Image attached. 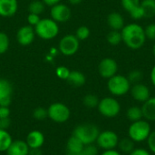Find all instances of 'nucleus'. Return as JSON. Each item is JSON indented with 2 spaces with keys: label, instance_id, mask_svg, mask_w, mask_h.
<instances>
[{
  "label": "nucleus",
  "instance_id": "obj_1",
  "mask_svg": "<svg viewBox=\"0 0 155 155\" xmlns=\"http://www.w3.org/2000/svg\"><path fill=\"white\" fill-rule=\"evenodd\" d=\"M121 34L123 42L132 50H138L142 48L147 39L144 28L137 23H131L124 25L121 30Z\"/></svg>",
  "mask_w": 155,
  "mask_h": 155
},
{
  "label": "nucleus",
  "instance_id": "obj_2",
  "mask_svg": "<svg viewBox=\"0 0 155 155\" xmlns=\"http://www.w3.org/2000/svg\"><path fill=\"white\" fill-rule=\"evenodd\" d=\"M127 133H128V137L132 139L135 143L146 142L152 133V127L150 122L144 119L134 122L128 127Z\"/></svg>",
  "mask_w": 155,
  "mask_h": 155
},
{
  "label": "nucleus",
  "instance_id": "obj_3",
  "mask_svg": "<svg viewBox=\"0 0 155 155\" xmlns=\"http://www.w3.org/2000/svg\"><path fill=\"white\" fill-rule=\"evenodd\" d=\"M99 134L100 130L98 126L90 123L77 125L73 132V135L76 136L84 145L95 143Z\"/></svg>",
  "mask_w": 155,
  "mask_h": 155
},
{
  "label": "nucleus",
  "instance_id": "obj_4",
  "mask_svg": "<svg viewBox=\"0 0 155 155\" xmlns=\"http://www.w3.org/2000/svg\"><path fill=\"white\" fill-rule=\"evenodd\" d=\"M132 84L127 76L116 74L107 81V89L113 96L120 97L127 94L130 92Z\"/></svg>",
  "mask_w": 155,
  "mask_h": 155
},
{
  "label": "nucleus",
  "instance_id": "obj_5",
  "mask_svg": "<svg viewBox=\"0 0 155 155\" xmlns=\"http://www.w3.org/2000/svg\"><path fill=\"white\" fill-rule=\"evenodd\" d=\"M35 35L44 40H51L57 36L59 34L58 23L52 18H44L34 27Z\"/></svg>",
  "mask_w": 155,
  "mask_h": 155
},
{
  "label": "nucleus",
  "instance_id": "obj_6",
  "mask_svg": "<svg viewBox=\"0 0 155 155\" xmlns=\"http://www.w3.org/2000/svg\"><path fill=\"white\" fill-rule=\"evenodd\" d=\"M97 109L100 114L104 117L115 118L121 112V104L116 98L107 96L99 101Z\"/></svg>",
  "mask_w": 155,
  "mask_h": 155
},
{
  "label": "nucleus",
  "instance_id": "obj_7",
  "mask_svg": "<svg viewBox=\"0 0 155 155\" xmlns=\"http://www.w3.org/2000/svg\"><path fill=\"white\" fill-rule=\"evenodd\" d=\"M47 113L48 118L56 124L66 123L71 116V111L69 107L66 104L58 102L50 104V106L47 108Z\"/></svg>",
  "mask_w": 155,
  "mask_h": 155
},
{
  "label": "nucleus",
  "instance_id": "obj_8",
  "mask_svg": "<svg viewBox=\"0 0 155 155\" xmlns=\"http://www.w3.org/2000/svg\"><path fill=\"white\" fill-rule=\"evenodd\" d=\"M119 141H120L119 136L115 132L112 130H105L100 132L95 143L98 148L104 151V150H111V149L117 148Z\"/></svg>",
  "mask_w": 155,
  "mask_h": 155
},
{
  "label": "nucleus",
  "instance_id": "obj_9",
  "mask_svg": "<svg viewBox=\"0 0 155 155\" xmlns=\"http://www.w3.org/2000/svg\"><path fill=\"white\" fill-rule=\"evenodd\" d=\"M80 47V41L74 35H66L59 42V51L65 56H71L77 53Z\"/></svg>",
  "mask_w": 155,
  "mask_h": 155
},
{
  "label": "nucleus",
  "instance_id": "obj_10",
  "mask_svg": "<svg viewBox=\"0 0 155 155\" xmlns=\"http://www.w3.org/2000/svg\"><path fill=\"white\" fill-rule=\"evenodd\" d=\"M117 72L118 64L114 59L111 57H105L100 61L98 64V73L103 78L108 80L109 78L115 75Z\"/></svg>",
  "mask_w": 155,
  "mask_h": 155
},
{
  "label": "nucleus",
  "instance_id": "obj_11",
  "mask_svg": "<svg viewBox=\"0 0 155 155\" xmlns=\"http://www.w3.org/2000/svg\"><path fill=\"white\" fill-rule=\"evenodd\" d=\"M50 15L51 18L56 23H65L71 18L72 11L68 5L62 3H58L51 6Z\"/></svg>",
  "mask_w": 155,
  "mask_h": 155
},
{
  "label": "nucleus",
  "instance_id": "obj_12",
  "mask_svg": "<svg viewBox=\"0 0 155 155\" xmlns=\"http://www.w3.org/2000/svg\"><path fill=\"white\" fill-rule=\"evenodd\" d=\"M130 94L134 101L142 104L146 102L151 97V91L149 87L143 83L133 84L130 89Z\"/></svg>",
  "mask_w": 155,
  "mask_h": 155
},
{
  "label": "nucleus",
  "instance_id": "obj_13",
  "mask_svg": "<svg viewBox=\"0 0 155 155\" xmlns=\"http://www.w3.org/2000/svg\"><path fill=\"white\" fill-rule=\"evenodd\" d=\"M35 32L34 26L29 25H24L17 30L16 33V40L18 44L22 46H27L31 45L35 37Z\"/></svg>",
  "mask_w": 155,
  "mask_h": 155
},
{
  "label": "nucleus",
  "instance_id": "obj_14",
  "mask_svg": "<svg viewBox=\"0 0 155 155\" xmlns=\"http://www.w3.org/2000/svg\"><path fill=\"white\" fill-rule=\"evenodd\" d=\"M123 8L130 14L134 20H140L143 17V12L141 7V0H121Z\"/></svg>",
  "mask_w": 155,
  "mask_h": 155
},
{
  "label": "nucleus",
  "instance_id": "obj_15",
  "mask_svg": "<svg viewBox=\"0 0 155 155\" xmlns=\"http://www.w3.org/2000/svg\"><path fill=\"white\" fill-rule=\"evenodd\" d=\"M13 85L5 78L0 77V106H8L12 103Z\"/></svg>",
  "mask_w": 155,
  "mask_h": 155
},
{
  "label": "nucleus",
  "instance_id": "obj_16",
  "mask_svg": "<svg viewBox=\"0 0 155 155\" xmlns=\"http://www.w3.org/2000/svg\"><path fill=\"white\" fill-rule=\"evenodd\" d=\"M25 143L30 149L42 148L45 143V135L38 130L31 131L26 136Z\"/></svg>",
  "mask_w": 155,
  "mask_h": 155
},
{
  "label": "nucleus",
  "instance_id": "obj_17",
  "mask_svg": "<svg viewBox=\"0 0 155 155\" xmlns=\"http://www.w3.org/2000/svg\"><path fill=\"white\" fill-rule=\"evenodd\" d=\"M30 148L26 144L25 141L13 140L9 148L6 150V155H29Z\"/></svg>",
  "mask_w": 155,
  "mask_h": 155
},
{
  "label": "nucleus",
  "instance_id": "obj_18",
  "mask_svg": "<svg viewBox=\"0 0 155 155\" xmlns=\"http://www.w3.org/2000/svg\"><path fill=\"white\" fill-rule=\"evenodd\" d=\"M18 9L17 0H0V16L11 17Z\"/></svg>",
  "mask_w": 155,
  "mask_h": 155
},
{
  "label": "nucleus",
  "instance_id": "obj_19",
  "mask_svg": "<svg viewBox=\"0 0 155 155\" xmlns=\"http://www.w3.org/2000/svg\"><path fill=\"white\" fill-rule=\"evenodd\" d=\"M143 119L148 122H155V96H151L142 105Z\"/></svg>",
  "mask_w": 155,
  "mask_h": 155
},
{
  "label": "nucleus",
  "instance_id": "obj_20",
  "mask_svg": "<svg viewBox=\"0 0 155 155\" xmlns=\"http://www.w3.org/2000/svg\"><path fill=\"white\" fill-rule=\"evenodd\" d=\"M107 25L111 30L121 31L124 25V19L123 15L118 12H112L107 16Z\"/></svg>",
  "mask_w": 155,
  "mask_h": 155
},
{
  "label": "nucleus",
  "instance_id": "obj_21",
  "mask_svg": "<svg viewBox=\"0 0 155 155\" xmlns=\"http://www.w3.org/2000/svg\"><path fill=\"white\" fill-rule=\"evenodd\" d=\"M66 81L68 82V84L70 85H72L74 87H81L85 84L86 77L82 72L74 70V71L70 72L69 76Z\"/></svg>",
  "mask_w": 155,
  "mask_h": 155
},
{
  "label": "nucleus",
  "instance_id": "obj_22",
  "mask_svg": "<svg viewBox=\"0 0 155 155\" xmlns=\"http://www.w3.org/2000/svg\"><path fill=\"white\" fill-rule=\"evenodd\" d=\"M84 147V144L74 135H71L66 143L67 153H81Z\"/></svg>",
  "mask_w": 155,
  "mask_h": 155
},
{
  "label": "nucleus",
  "instance_id": "obj_23",
  "mask_svg": "<svg viewBox=\"0 0 155 155\" xmlns=\"http://www.w3.org/2000/svg\"><path fill=\"white\" fill-rule=\"evenodd\" d=\"M141 7L144 18H153L155 16V0H141Z\"/></svg>",
  "mask_w": 155,
  "mask_h": 155
},
{
  "label": "nucleus",
  "instance_id": "obj_24",
  "mask_svg": "<svg viewBox=\"0 0 155 155\" xmlns=\"http://www.w3.org/2000/svg\"><path fill=\"white\" fill-rule=\"evenodd\" d=\"M117 147L121 153L130 154L135 148V143L129 137H126V138H123L119 141Z\"/></svg>",
  "mask_w": 155,
  "mask_h": 155
},
{
  "label": "nucleus",
  "instance_id": "obj_25",
  "mask_svg": "<svg viewBox=\"0 0 155 155\" xmlns=\"http://www.w3.org/2000/svg\"><path fill=\"white\" fill-rule=\"evenodd\" d=\"M126 117L131 123L143 119L142 108L139 106H136V105L129 107L126 111Z\"/></svg>",
  "mask_w": 155,
  "mask_h": 155
},
{
  "label": "nucleus",
  "instance_id": "obj_26",
  "mask_svg": "<svg viewBox=\"0 0 155 155\" xmlns=\"http://www.w3.org/2000/svg\"><path fill=\"white\" fill-rule=\"evenodd\" d=\"M12 142L13 139L8 131L0 129V153H5Z\"/></svg>",
  "mask_w": 155,
  "mask_h": 155
},
{
  "label": "nucleus",
  "instance_id": "obj_27",
  "mask_svg": "<svg viewBox=\"0 0 155 155\" xmlns=\"http://www.w3.org/2000/svg\"><path fill=\"white\" fill-rule=\"evenodd\" d=\"M45 5L43 3L42 0H34V1L30 2L27 9L30 14H35V15H40L45 11Z\"/></svg>",
  "mask_w": 155,
  "mask_h": 155
},
{
  "label": "nucleus",
  "instance_id": "obj_28",
  "mask_svg": "<svg viewBox=\"0 0 155 155\" xmlns=\"http://www.w3.org/2000/svg\"><path fill=\"white\" fill-rule=\"evenodd\" d=\"M106 40L109 43V45H111L113 46H116V45H120V43L123 42L121 31L111 30L106 35Z\"/></svg>",
  "mask_w": 155,
  "mask_h": 155
},
{
  "label": "nucleus",
  "instance_id": "obj_29",
  "mask_svg": "<svg viewBox=\"0 0 155 155\" xmlns=\"http://www.w3.org/2000/svg\"><path fill=\"white\" fill-rule=\"evenodd\" d=\"M99 101H100V99L98 98V96L94 94H88L84 95V98H83L84 105L85 107L89 108V109L97 108Z\"/></svg>",
  "mask_w": 155,
  "mask_h": 155
},
{
  "label": "nucleus",
  "instance_id": "obj_30",
  "mask_svg": "<svg viewBox=\"0 0 155 155\" xmlns=\"http://www.w3.org/2000/svg\"><path fill=\"white\" fill-rule=\"evenodd\" d=\"M127 78L128 80L130 81L131 84H138V83H141V81L143 80V74L141 70H138V69H134V70H132L129 72L128 75H127Z\"/></svg>",
  "mask_w": 155,
  "mask_h": 155
},
{
  "label": "nucleus",
  "instance_id": "obj_31",
  "mask_svg": "<svg viewBox=\"0 0 155 155\" xmlns=\"http://www.w3.org/2000/svg\"><path fill=\"white\" fill-rule=\"evenodd\" d=\"M90 34H91V32H90V29H89L88 26L81 25L76 29V32H75L74 35L77 37V39L79 41H84V40H86L87 38H89Z\"/></svg>",
  "mask_w": 155,
  "mask_h": 155
},
{
  "label": "nucleus",
  "instance_id": "obj_32",
  "mask_svg": "<svg viewBox=\"0 0 155 155\" xmlns=\"http://www.w3.org/2000/svg\"><path fill=\"white\" fill-rule=\"evenodd\" d=\"M10 45V40L8 35L4 33L0 32V54H4L7 52Z\"/></svg>",
  "mask_w": 155,
  "mask_h": 155
},
{
  "label": "nucleus",
  "instance_id": "obj_33",
  "mask_svg": "<svg viewBox=\"0 0 155 155\" xmlns=\"http://www.w3.org/2000/svg\"><path fill=\"white\" fill-rule=\"evenodd\" d=\"M33 117L36 121H44L48 118L47 109L44 107H37L33 111Z\"/></svg>",
  "mask_w": 155,
  "mask_h": 155
},
{
  "label": "nucleus",
  "instance_id": "obj_34",
  "mask_svg": "<svg viewBox=\"0 0 155 155\" xmlns=\"http://www.w3.org/2000/svg\"><path fill=\"white\" fill-rule=\"evenodd\" d=\"M70 70L64 66V65H61V66H58L56 69H55V74L58 78L62 79V80H67L68 76H69V74H70Z\"/></svg>",
  "mask_w": 155,
  "mask_h": 155
},
{
  "label": "nucleus",
  "instance_id": "obj_35",
  "mask_svg": "<svg viewBox=\"0 0 155 155\" xmlns=\"http://www.w3.org/2000/svg\"><path fill=\"white\" fill-rule=\"evenodd\" d=\"M82 153L84 155H98V147L94 143L87 144L84 145Z\"/></svg>",
  "mask_w": 155,
  "mask_h": 155
},
{
  "label": "nucleus",
  "instance_id": "obj_36",
  "mask_svg": "<svg viewBox=\"0 0 155 155\" xmlns=\"http://www.w3.org/2000/svg\"><path fill=\"white\" fill-rule=\"evenodd\" d=\"M144 33H145V36L147 39L155 41V24H150L148 25L145 28H144Z\"/></svg>",
  "mask_w": 155,
  "mask_h": 155
},
{
  "label": "nucleus",
  "instance_id": "obj_37",
  "mask_svg": "<svg viewBox=\"0 0 155 155\" xmlns=\"http://www.w3.org/2000/svg\"><path fill=\"white\" fill-rule=\"evenodd\" d=\"M147 145H148V149L149 151L155 154V131H152L150 136L147 139Z\"/></svg>",
  "mask_w": 155,
  "mask_h": 155
},
{
  "label": "nucleus",
  "instance_id": "obj_38",
  "mask_svg": "<svg viewBox=\"0 0 155 155\" xmlns=\"http://www.w3.org/2000/svg\"><path fill=\"white\" fill-rule=\"evenodd\" d=\"M26 19H27V22H28V25H31V26H34V27H35V26L39 23V21L41 20L40 15H35V14H30V13H29V15H27Z\"/></svg>",
  "mask_w": 155,
  "mask_h": 155
},
{
  "label": "nucleus",
  "instance_id": "obj_39",
  "mask_svg": "<svg viewBox=\"0 0 155 155\" xmlns=\"http://www.w3.org/2000/svg\"><path fill=\"white\" fill-rule=\"evenodd\" d=\"M129 155H152V153L144 148H134V150Z\"/></svg>",
  "mask_w": 155,
  "mask_h": 155
},
{
  "label": "nucleus",
  "instance_id": "obj_40",
  "mask_svg": "<svg viewBox=\"0 0 155 155\" xmlns=\"http://www.w3.org/2000/svg\"><path fill=\"white\" fill-rule=\"evenodd\" d=\"M11 125V119L10 117L7 118H0V129L7 130Z\"/></svg>",
  "mask_w": 155,
  "mask_h": 155
},
{
  "label": "nucleus",
  "instance_id": "obj_41",
  "mask_svg": "<svg viewBox=\"0 0 155 155\" xmlns=\"http://www.w3.org/2000/svg\"><path fill=\"white\" fill-rule=\"evenodd\" d=\"M10 117V109L8 106H0V118Z\"/></svg>",
  "mask_w": 155,
  "mask_h": 155
},
{
  "label": "nucleus",
  "instance_id": "obj_42",
  "mask_svg": "<svg viewBox=\"0 0 155 155\" xmlns=\"http://www.w3.org/2000/svg\"><path fill=\"white\" fill-rule=\"evenodd\" d=\"M100 155H122V153L119 150L111 149V150H104Z\"/></svg>",
  "mask_w": 155,
  "mask_h": 155
},
{
  "label": "nucleus",
  "instance_id": "obj_43",
  "mask_svg": "<svg viewBox=\"0 0 155 155\" xmlns=\"http://www.w3.org/2000/svg\"><path fill=\"white\" fill-rule=\"evenodd\" d=\"M43 3L45 5H48V6H53L58 3H60L61 0H42Z\"/></svg>",
  "mask_w": 155,
  "mask_h": 155
},
{
  "label": "nucleus",
  "instance_id": "obj_44",
  "mask_svg": "<svg viewBox=\"0 0 155 155\" xmlns=\"http://www.w3.org/2000/svg\"><path fill=\"white\" fill-rule=\"evenodd\" d=\"M29 155H43V152H42L41 148L30 149L29 150Z\"/></svg>",
  "mask_w": 155,
  "mask_h": 155
},
{
  "label": "nucleus",
  "instance_id": "obj_45",
  "mask_svg": "<svg viewBox=\"0 0 155 155\" xmlns=\"http://www.w3.org/2000/svg\"><path fill=\"white\" fill-rule=\"evenodd\" d=\"M150 78H151L152 84H153V85L155 87V64L153 66V68H152V70H151Z\"/></svg>",
  "mask_w": 155,
  "mask_h": 155
},
{
  "label": "nucleus",
  "instance_id": "obj_46",
  "mask_svg": "<svg viewBox=\"0 0 155 155\" xmlns=\"http://www.w3.org/2000/svg\"><path fill=\"white\" fill-rule=\"evenodd\" d=\"M83 0H68V2L72 5H79Z\"/></svg>",
  "mask_w": 155,
  "mask_h": 155
},
{
  "label": "nucleus",
  "instance_id": "obj_47",
  "mask_svg": "<svg viewBox=\"0 0 155 155\" xmlns=\"http://www.w3.org/2000/svg\"><path fill=\"white\" fill-rule=\"evenodd\" d=\"M66 155H84V154H83V153L81 152V153H67Z\"/></svg>",
  "mask_w": 155,
  "mask_h": 155
},
{
  "label": "nucleus",
  "instance_id": "obj_48",
  "mask_svg": "<svg viewBox=\"0 0 155 155\" xmlns=\"http://www.w3.org/2000/svg\"><path fill=\"white\" fill-rule=\"evenodd\" d=\"M153 55H154L155 57V42L154 44H153Z\"/></svg>",
  "mask_w": 155,
  "mask_h": 155
}]
</instances>
